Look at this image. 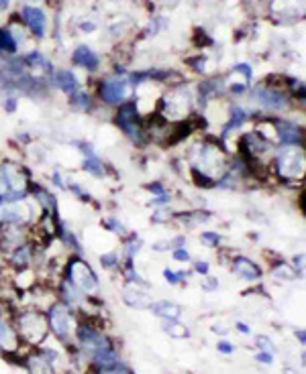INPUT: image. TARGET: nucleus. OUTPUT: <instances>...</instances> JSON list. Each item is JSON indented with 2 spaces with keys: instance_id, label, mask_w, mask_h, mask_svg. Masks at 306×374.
I'll list each match as a JSON object with an SVG mask.
<instances>
[{
  "instance_id": "nucleus-1",
  "label": "nucleus",
  "mask_w": 306,
  "mask_h": 374,
  "mask_svg": "<svg viewBox=\"0 0 306 374\" xmlns=\"http://www.w3.org/2000/svg\"><path fill=\"white\" fill-rule=\"evenodd\" d=\"M74 340L78 344V352L84 356V360L92 362L94 369H105L119 360L115 342L94 321H78Z\"/></svg>"
},
{
  "instance_id": "nucleus-2",
  "label": "nucleus",
  "mask_w": 306,
  "mask_h": 374,
  "mask_svg": "<svg viewBox=\"0 0 306 374\" xmlns=\"http://www.w3.org/2000/svg\"><path fill=\"white\" fill-rule=\"evenodd\" d=\"M229 153L225 151L223 143L217 139H204L202 143L196 145V149L190 153V169L204 173L208 177H212L215 181H219L223 177V173L227 171L229 165Z\"/></svg>"
},
{
  "instance_id": "nucleus-3",
  "label": "nucleus",
  "mask_w": 306,
  "mask_h": 374,
  "mask_svg": "<svg viewBox=\"0 0 306 374\" xmlns=\"http://www.w3.org/2000/svg\"><path fill=\"white\" fill-rule=\"evenodd\" d=\"M14 327L21 338V344H27L31 348H39L50 338V323L45 312L37 307H27L14 314Z\"/></svg>"
},
{
  "instance_id": "nucleus-4",
  "label": "nucleus",
  "mask_w": 306,
  "mask_h": 374,
  "mask_svg": "<svg viewBox=\"0 0 306 374\" xmlns=\"http://www.w3.org/2000/svg\"><path fill=\"white\" fill-rule=\"evenodd\" d=\"M270 169L286 185L303 181L306 169L305 147H276Z\"/></svg>"
},
{
  "instance_id": "nucleus-5",
  "label": "nucleus",
  "mask_w": 306,
  "mask_h": 374,
  "mask_svg": "<svg viewBox=\"0 0 306 374\" xmlns=\"http://www.w3.org/2000/svg\"><path fill=\"white\" fill-rule=\"evenodd\" d=\"M113 122H115V126L121 130L131 143H135L139 147H145L147 145L145 126H143L145 116L139 112L137 102H129L127 100V102L119 104L117 110H115V114H113Z\"/></svg>"
},
{
  "instance_id": "nucleus-6",
  "label": "nucleus",
  "mask_w": 306,
  "mask_h": 374,
  "mask_svg": "<svg viewBox=\"0 0 306 374\" xmlns=\"http://www.w3.org/2000/svg\"><path fill=\"white\" fill-rule=\"evenodd\" d=\"M249 98L257 104V108H261L265 114L267 112H274V114H284L288 110H292L294 106V100L292 96L286 92V88L280 84H272V82H263L259 86H255L251 92H249Z\"/></svg>"
},
{
  "instance_id": "nucleus-7",
  "label": "nucleus",
  "mask_w": 306,
  "mask_h": 374,
  "mask_svg": "<svg viewBox=\"0 0 306 374\" xmlns=\"http://www.w3.org/2000/svg\"><path fill=\"white\" fill-rule=\"evenodd\" d=\"M61 277L67 279L72 285H76L86 295H94L100 289V279H98L96 270L80 255H69L65 259V265L61 268Z\"/></svg>"
},
{
  "instance_id": "nucleus-8",
  "label": "nucleus",
  "mask_w": 306,
  "mask_h": 374,
  "mask_svg": "<svg viewBox=\"0 0 306 374\" xmlns=\"http://www.w3.org/2000/svg\"><path fill=\"white\" fill-rule=\"evenodd\" d=\"M47 323H50V331L54 334L56 340H60L61 344H69L74 340L76 327H78V314L74 309H69L63 301H54L47 312Z\"/></svg>"
},
{
  "instance_id": "nucleus-9",
  "label": "nucleus",
  "mask_w": 306,
  "mask_h": 374,
  "mask_svg": "<svg viewBox=\"0 0 306 374\" xmlns=\"http://www.w3.org/2000/svg\"><path fill=\"white\" fill-rule=\"evenodd\" d=\"M276 151V143L263 137L257 128H251L237 141V155L249 161L251 165H263L265 157H272Z\"/></svg>"
},
{
  "instance_id": "nucleus-10",
  "label": "nucleus",
  "mask_w": 306,
  "mask_h": 374,
  "mask_svg": "<svg viewBox=\"0 0 306 374\" xmlns=\"http://www.w3.org/2000/svg\"><path fill=\"white\" fill-rule=\"evenodd\" d=\"M129 94H131V84H129L127 75H111V78H105L96 86V96L107 106L117 108L122 102H127Z\"/></svg>"
},
{
  "instance_id": "nucleus-11",
  "label": "nucleus",
  "mask_w": 306,
  "mask_h": 374,
  "mask_svg": "<svg viewBox=\"0 0 306 374\" xmlns=\"http://www.w3.org/2000/svg\"><path fill=\"white\" fill-rule=\"evenodd\" d=\"M276 147H305V126L288 118H272Z\"/></svg>"
},
{
  "instance_id": "nucleus-12",
  "label": "nucleus",
  "mask_w": 306,
  "mask_h": 374,
  "mask_svg": "<svg viewBox=\"0 0 306 374\" xmlns=\"http://www.w3.org/2000/svg\"><path fill=\"white\" fill-rule=\"evenodd\" d=\"M19 16L23 19L25 27H27L35 37H39V39L45 37V33H47V14H45L43 8H39V6H35V4H27V6L21 8Z\"/></svg>"
},
{
  "instance_id": "nucleus-13",
  "label": "nucleus",
  "mask_w": 306,
  "mask_h": 374,
  "mask_svg": "<svg viewBox=\"0 0 306 374\" xmlns=\"http://www.w3.org/2000/svg\"><path fill=\"white\" fill-rule=\"evenodd\" d=\"M225 92H227L225 78L212 75V78H208V80H204V82L198 84V88H196V102H198V106H206L208 102L221 98Z\"/></svg>"
},
{
  "instance_id": "nucleus-14",
  "label": "nucleus",
  "mask_w": 306,
  "mask_h": 374,
  "mask_svg": "<svg viewBox=\"0 0 306 374\" xmlns=\"http://www.w3.org/2000/svg\"><path fill=\"white\" fill-rule=\"evenodd\" d=\"M80 147V151H82V169L88 173V175H92V177H96V179H105L107 175H109V167H107V163L98 157V153H96V149L90 145V143H80L78 145Z\"/></svg>"
},
{
  "instance_id": "nucleus-15",
  "label": "nucleus",
  "mask_w": 306,
  "mask_h": 374,
  "mask_svg": "<svg viewBox=\"0 0 306 374\" xmlns=\"http://www.w3.org/2000/svg\"><path fill=\"white\" fill-rule=\"evenodd\" d=\"M253 116V112L251 110H247L241 104H233V106H229L227 110V118H225V122H223V130H221V143L223 141H227V137L231 135V132H237L239 128H243L245 124L249 122V118Z\"/></svg>"
},
{
  "instance_id": "nucleus-16",
  "label": "nucleus",
  "mask_w": 306,
  "mask_h": 374,
  "mask_svg": "<svg viewBox=\"0 0 306 374\" xmlns=\"http://www.w3.org/2000/svg\"><path fill=\"white\" fill-rule=\"evenodd\" d=\"M231 270L237 279H241L245 283H255L263 277V268L243 255H235L231 259Z\"/></svg>"
},
{
  "instance_id": "nucleus-17",
  "label": "nucleus",
  "mask_w": 306,
  "mask_h": 374,
  "mask_svg": "<svg viewBox=\"0 0 306 374\" xmlns=\"http://www.w3.org/2000/svg\"><path fill=\"white\" fill-rule=\"evenodd\" d=\"M21 338L17 334V327H14V321L0 316V350L2 352H8V354H14L21 350Z\"/></svg>"
},
{
  "instance_id": "nucleus-18",
  "label": "nucleus",
  "mask_w": 306,
  "mask_h": 374,
  "mask_svg": "<svg viewBox=\"0 0 306 374\" xmlns=\"http://www.w3.org/2000/svg\"><path fill=\"white\" fill-rule=\"evenodd\" d=\"M122 303L127 307H133V309H149L153 299L143 287L127 283V287L122 289Z\"/></svg>"
},
{
  "instance_id": "nucleus-19",
  "label": "nucleus",
  "mask_w": 306,
  "mask_h": 374,
  "mask_svg": "<svg viewBox=\"0 0 306 374\" xmlns=\"http://www.w3.org/2000/svg\"><path fill=\"white\" fill-rule=\"evenodd\" d=\"M50 86L56 88V90H60L63 94H67V96H72L74 92L80 90V80L76 78L74 71H69V69H60V71H54V73L50 75Z\"/></svg>"
},
{
  "instance_id": "nucleus-20",
  "label": "nucleus",
  "mask_w": 306,
  "mask_h": 374,
  "mask_svg": "<svg viewBox=\"0 0 306 374\" xmlns=\"http://www.w3.org/2000/svg\"><path fill=\"white\" fill-rule=\"evenodd\" d=\"M212 218H215V214H212V212L196 208V210L176 212V214H174V222H176V224H180V226H184L186 230H194V228H198L200 224H206V222H210Z\"/></svg>"
},
{
  "instance_id": "nucleus-21",
  "label": "nucleus",
  "mask_w": 306,
  "mask_h": 374,
  "mask_svg": "<svg viewBox=\"0 0 306 374\" xmlns=\"http://www.w3.org/2000/svg\"><path fill=\"white\" fill-rule=\"evenodd\" d=\"M72 63L86 69V71H90V73H94L100 67V57L94 54L88 45H78L74 49V54H72Z\"/></svg>"
},
{
  "instance_id": "nucleus-22",
  "label": "nucleus",
  "mask_w": 306,
  "mask_h": 374,
  "mask_svg": "<svg viewBox=\"0 0 306 374\" xmlns=\"http://www.w3.org/2000/svg\"><path fill=\"white\" fill-rule=\"evenodd\" d=\"M23 59H25V65H27V69H31V71H37L39 75H52L54 71H56V67H54V63L45 57L43 54H39V51H31V54L23 55Z\"/></svg>"
},
{
  "instance_id": "nucleus-23",
  "label": "nucleus",
  "mask_w": 306,
  "mask_h": 374,
  "mask_svg": "<svg viewBox=\"0 0 306 374\" xmlns=\"http://www.w3.org/2000/svg\"><path fill=\"white\" fill-rule=\"evenodd\" d=\"M160 320L168 321V320H180L182 316V305L174 303V301H168V299H162V301H153L151 307H149Z\"/></svg>"
},
{
  "instance_id": "nucleus-24",
  "label": "nucleus",
  "mask_w": 306,
  "mask_h": 374,
  "mask_svg": "<svg viewBox=\"0 0 306 374\" xmlns=\"http://www.w3.org/2000/svg\"><path fill=\"white\" fill-rule=\"evenodd\" d=\"M69 108L74 110V112H82V114H92L94 110H96V104H94V98H92V94L90 92H86V90H78V92H74L72 96H69Z\"/></svg>"
},
{
  "instance_id": "nucleus-25",
  "label": "nucleus",
  "mask_w": 306,
  "mask_h": 374,
  "mask_svg": "<svg viewBox=\"0 0 306 374\" xmlns=\"http://www.w3.org/2000/svg\"><path fill=\"white\" fill-rule=\"evenodd\" d=\"M141 248H143V238L139 234H127L122 238L121 255L124 261H135V257L141 253Z\"/></svg>"
},
{
  "instance_id": "nucleus-26",
  "label": "nucleus",
  "mask_w": 306,
  "mask_h": 374,
  "mask_svg": "<svg viewBox=\"0 0 306 374\" xmlns=\"http://www.w3.org/2000/svg\"><path fill=\"white\" fill-rule=\"evenodd\" d=\"M272 274L278 279V281H294V279H298V274H296V270L292 265H288L286 261H278V263H274L272 265Z\"/></svg>"
},
{
  "instance_id": "nucleus-27",
  "label": "nucleus",
  "mask_w": 306,
  "mask_h": 374,
  "mask_svg": "<svg viewBox=\"0 0 306 374\" xmlns=\"http://www.w3.org/2000/svg\"><path fill=\"white\" fill-rule=\"evenodd\" d=\"M98 263H100V267L105 268V270H117V268H121V263H122L121 250H109V253H102V255L98 257Z\"/></svg>"
},
{
  "instance_id": "nucleus-28",
  "label": "nucleus",
  "mask_w": 306,
  "mask_h": 374,
  "mask_svg": "<svg viewBox=\"0 0 306 374\" xmlns=\"http://www.w3.org/2000/svg\"><path fill=\"white\" fill-rule=\"evenodd\" d=\"M17 49H19V45H17V41L12 39L8 27H0V54L14 55L17 54Z\"/></svg>"
},
{
  "instance_id": "nucleus-29",
  "label": "nucleus",
  "mask_w": 306,
  "mask_h": 374,
  "mask_svg": "<svg viewBox=\"0 0 306 374\" xmlns=\"http://www.w3.org/2000/svg\"><path fill=\"white\" fill-rule=\"evenodd\" d=\"M198 242L204 246V248H219L223 244V236L219 232H212V230H206V232H200L198 236Z\"/></svg>"
},
{
  "instance_id": "nucleus-30",
  "label": "nucleus",
  "mask_w": 306,
  "mask_h": 374,
  "mask_svg": "<svg viewBox=\"0 0 306 374\" xmlns=\"http://www.w3.org/2000/svg\"><path fill=\"white\" fill-rule=\"evenodd\" d=\"M164 331H168L172 338H188V336H190L188 327H186L180 320L164 321Z\"/></svg>"
},
{
  "instance_id": "nucleus-31",
  "label": "nucleus",
  "mask_w": 306,
  "mask_h": 374,
  "mask_svg": "<svg viewBox=\"0 0 306 374\" xmlns=\"http://www.w3.org/2000/svg\"><path fill=\"white\" fill-rule=\"evenodd\" d=\"M102 226H105V230H109L111 234H115V236H119V238H124V236L129 234L127 226L122 224L119 218H107V220L102 222Z\"/></svg>"
},
{
  "instance_id": "nucleus-32",
  "label": "nucleus",
  "mask_w": 306,
  "mask_h": 374,
  "mask_svg": "<svg viewBox=\"0 0 306 374\" xmlns=\"http://www.w3.org/2000/svg\"><path fill=\"white\" fill-rule=\"evenodd\" d=\"M174 210L170 206H164V208H155V212L151 214V224H170L174 222Z\"/></svg>"
},
{
  "instance_id": "nucleus-33",
  "label": "nucleus",
  "mask_w": 306,
  "mask_h": 374,
  "mask_svg": "<svg viewBox=\"0 0 306 374\" xmlns=\"http://www.w3.org/2000/svg\"><path fill=\"white\" fill-rule=\"evenodd\" d=\"M65 189H69V191H72V194H74L80 202H84V204H92V196H90V194H88V191H86L80 183H72V181H67V187H65Z\"/></svg>"
},
{
  "instance_id": "nucleus-34",
  "label": "nucleus",
  "mask_w": 306,
  "mask_h": 374,
  "mask_svg": "<svg viewBox=\"0 0 306 374\" xmlns=\"http://www.w3.org/2000/svg\"><path fill=\"white\" fill-rule=\"evenodd\" d=\"M164 279L168 281V285H172V287H176V285H180V281L182 279H188V272L186 270H174V268L166 267L164 268Z\"/></svg>"
},
{
  "instance_id": "nucleus-35",
  "label": "nucleus",
  "mask_w": 306,
  "mask_h": 374,
  "mask_svg": "<svg viewBox=\"0 0 306 374\" xmlns=\"http://www.w3.org/2000/svg\"><path fill=\"white\" fill-rule=\"evenodd\" d=\"M98 374H135L127 364H122V362H113V364H109V366H105V369H96Z\"/></svg>"
},
{
  "instance_id": "nucleus-36",
  "label": "nucleus",
  "mask_w": 306,
  "mask_h": 374,
  "mask_svg": "<svg viewBox=\"0 0 306 374\" xmlns=\"http://www.w3.org/2000/svg\"><path fill=\"white\" fill-rule=\"evenodd\" d=\"M206 61H208V57H206V55H194L192 59H188V65H190L196 73H204V69H206Z\"/></svg>"
},
{
  "instance_id": "nucleus-37",
  "label": "nucleus",
  "mask_w": 306,
  "mask_h": 374,
  "mask_svg": "<svg viewBox=\"0 0 306 374\" xmlns=\"http://www.w3.org/2000/svg\"><path fill=\"white\" fill-rule=\"evenodd\" d=\"M255 344H257V348H259L261 352H270V354L276 352V344H274L267 336H263V334L255 338Z\"/></svg>"
},
{
  "instance_id": "nucleus-38",
  "label": "nucleus",
  "mask_w": 306,
  "mask_h": 374,
  "mask_svg": "<svg viewBox=\"0 0 306 374\" xmlns=\"http://www.w3.org/2000/svg\"><path fill=\"white\" fill-rule=\"evenodd\" d=\"M145 189L153 196V198H157V196H166V194H170V189L162 183V181H151V183H147L145 185Z\"/></svg>"
},
{
  "instance_id": "nucleus-39",
  "label": "nucleus",
  "mask_w": 306,
  "mask_h": 374,
  "mask_svg": "<svg viewBox=\"0 0 306 374\" xmlns=\"http://www.w3.org/2000/svg\"><path fill=\"white\" fill-rule=\"evenodd\" d=\"M172 259L176 261V263H190L192 261V255H190V250L186 248V246H180V248H174L172 250Z\"/></svg>"
},
{
  "instance_id": "nucleus-40",
  "label": "nucleus",
  "mask_w": 306,
  "mask_h": 374,
  "mask_svg": "<svg viewBox=\"0 0 306 374\" xmlns=\"http://www.w3.org/2000/svg\"><path fill=\"white\" fill-rule=\"evenodd\" d=\"M233 71H235V73H241L247 84L253 80V67H251L249 63H237V65H233Z\"/></svg>"
},
{
  "instance_id": "nucleus-41",
  "label": "nucleus",
  "mask_w": 306,
  "mask_h": 374,
  "mask_svg": "<svg viewBox=\"0 0 306 374\" xmlns=\"http://www.w3.org/2000/svg\"><path fill=\"white\" fill-rule=\"evenodd\" d=\"M247 90H249V84H247V82H243V84L233 82V84H229V86H227V92H229L231 96H245V94H247Z\"/></svg>"
},
{
  "instance_id": "nucleus-42",
  "label": "nucleus",
  "mask_w": 306,
  "mask_h": 374,
  "mask_svg": "<svg viewBox=\"0 0 306 374\" xmlns=\"http://www.w3.org/2000/svg\"><path fill=\"white\" fill-rule=\"evenodd\" d=\"M292 267L296 270V274L298 277H303L305 274V253H298L294 259H292Z\"/></svg>"
},
{
  "instance_id": "nucleus-43",
  "label": "nucleus",
  "mask_w": 306,
  "mask_h": 374,
  "mask_svg": "<svg viewBox=\"0 0 306 374\" xmlns=\"http://www.w3.org/2000/svg\"><path fill=\"white\" fill-rule=\"evenodd\" d=\"M194 272H196V274H202V277H208V272H210V263H208V261H196V263H194Z\"/></svg>"
},
{
  "instance_id": "nucleus-44",
  "label": "nucleus",
  "mask_w": 306,
  "mask_h": 374,
  "mask_svg": "<svg viewBox=\"0 0 306 374\" xmlns=\"http://www.w3.org/2000/svg\"><path fill=\"white\" fill-rule=\"evenodd\" d=\"M202 291H206V293L219 291V279H217V277H208V279L202 283Z\"/></svg>"
},
{
  "instance_id": "nucleus-45",
  "label": "nucleus",
  "mask_w": 306,
  "mask_h": 374,
  "mask_svg": "<svg viewBox=\"0 0 306 374\" xmlns=\"http://www.w3.org/2000/svg\"><path fill=\"white\" fill-rule=\"evenodd\" d=\"M255 360L259 362V364H265V366H272L274 364V354H270V352H257L255 354Z\"/></svg>"
},
{
  "instance_id": "nucleus-46",
  "label": "nucleus",
  "mask_w": 306,
  "mask_h": 374,
  "mask_svg": "<svg viewBox=\"0 0 306 374\" xmlns=\"http://www.w3.org/2000/svg\"><path fill=\"white\" fill-rule=\"evenodd\" d=\"M4 110L8 112V114H12V112H17V106H19V98L17 96H4Z\"/></svg>"
},
{
  "instance_id": "nucleus-47",
  "label": "nucleus",
  "mask_w": 306,
  "mask_h": 374,
  "mask_svg": "<svg viewBox=\"0 0 306 374\" xmlns=\"http://www.w3.org/2000/svg\"><path fill=\"white\" fill-rule=\"evenodd\" d=\"M52 183H54L56 187H60V189H65V187H67V181L63 179L60 169H54V173H52Z\"/></svg>"
},
{
  "instance_id": "nucleus-48",
  "label": "nucleus",
  "mask_w": 306,
  "mask_h": 374,
  "mask_svg": "<svg viewBox=\"0 0 306 374\" xmlns=\"http://www.w3.org/2000/svg\"><path fill=\"white\" fill-rule=\"evenodd\" d=\"M217 350H219L221 354H233V352H235V344H233V342H227V340H221V342L217 344Z\"/></svg>"
},
{
  "instance_id": "nucleus-49",
  "label": "nucleus",
  "mask_w": 306,
  "mask_h": 374,
  "mask_svg": "<svg viewBox=\"0 0 306 374\" xmlns=\"http://www.w3.org/2000/svg\"><path fill=\"white\" fill-rule=\"evenodd\" d=\"M235 327H237L243 336H249V334H251V327H249L247 323H243V321H237V325H235Z\"/></svg>"
},
{
  "instance_id": "nucleus-50",
  "label": "nucleus",
  "mask_w": 306,
  "mask_h": 374,
  "mask_svg": "<svg viewBox=\"0 0 306 374\" xmlns=\"http://www.w3.org/2000/svg\"><path fill=\"white\" fill-rule=\"evenodd\" d=\"M80 29H82V31H86V33H92L96 27H94L92 23H82V27H80Z\"/></svg>"
},
{
  "instance_id": "nucleus-51",
  "label": "nucleus",
  "mask_w": 306,
  "mask_h": 374,
  "mask_svg": "<svg viewBox=\"0 0 306 374\" xmlns=\"http://www.w3.org/2000/svg\"><path fill=\"white\" fill-rule=\"evenodd\" d=\"M296 338H298V340H300V344L305 346V331H303V329H300V331H296Z\"/></svg>"
},
{
  "instance_id": "nucleus-52",
  "label": "nucleus",
  "mask_w": 306,
  "mask_h": 374,
  "mask_svg": "<svg viewBox=\"0 0 306 374\" xmlns=\"http://www.w3.org/2000/svg\"><path fill=\"white\" fill-rule=\"evenodd\" d=\"M8 4H10V0H0V10L8 8Z\"/></svg>"
},
{
  "instance_id": "nucleus-53",
  "label": "nucleus",
  "mask_w": 306,
  "mask_h": 374,
  "mask_svg": "<svg viewBox=\"0 0 306 374\" xmlns=\"http://www.w3.org/2000/svg\"><path fill=\"white\" fill-rule=\"evenodd\" d=\"M284 374H298V373H294V371H290V369H284Z\"/></svg>"
},
{
  "instance_id": "nucleus-54",
  "label": "nucleus",
  "mask_w": 306,
  "mask_h": 374,
  "mask_svg": "<svg viewBox=\"0 0 306 374\" xmlns=\"http://www.w3.org/2000/svg\"><path fill=\"white\" fill-rule=\"evenodd\" d=\"M0 281H2V272H0Z\"/></svg>"
}]
</instances>
